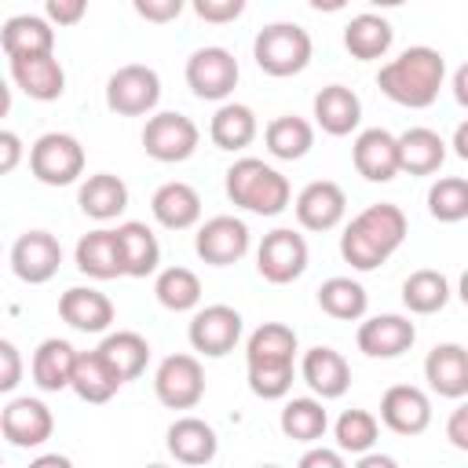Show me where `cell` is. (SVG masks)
Returning a JSON list of instances; mask_svg holds the SVG:
<instances>
[{"instance_id":"e0dca14e","label":"cell","mask_w":468,"mask_h":468,"mask_svg":"<svg viewBox=\"0 0 468 468\" xmlns=\"http://www.w3.org/2000/svg\"><path fill=\"white\" fill-rule=\"evenodd\" d=\"M292 208L303 230H333L347 212V194L333 179H314L296 194Z\"/></svg>"},{"instance_id":"8fae6325","label":"cell","mask_w":468,"mask_h":468,"mask_svg":"<svg viewBox=\"0 0 468 468\" xmlns=\"http://www.w3.org/2000/svg\"><path fill=\"white\" fill-rule=\"evenodd\" d=\"M154 395L168 410H194L205 399V369L194 355H168L154 373Z\"/></svg>"},{"instance_id":"60d3db41","label":"cell","mask_w":468,"mask_h":468,"mask_svg":"<svg viewBox=\"0 0 468 468\" xmlns=\"http://www.w3.org/2000/svg\"><path fill=\"white\" fill-rule=\"evenodd\" d=\"M154 296L165 311H194L201 303V278L190 267H165L157 271Z\"/></svg>"},{"instance_id":"9a60e30c","label":"cell","mask_w":468,"mask_h":468,"mask_svg":"<svg viewBox=\"0 0 468 468\" xmlns=\"http://www.w3.org/2000/svg\"><path fill=\"white\" fill-rule=\"evenodd\" d=\"M417 340V325L406 314H373L366 322H358L355 344L362 355L369 358H399L402 351H410Z\"/></svg>"},{"instance_id":"bcb514c9","label":"cell","mask_w":468,"mask_h":468,"mask_svg":"<svg viewBox=\"0 0 468 468\" xmlns=\"http://www.w3.org/2000/svg\"><path fill=\"white\" fill-rule=\"evenodd\" d=\"M22 380V358H18V347L11 340H0V391H15Z\"/></svg>"},{"instance_id":"2e32d148","label":"cell","mask_w":468,"mask_h":468,"mask_svg":"<svg viewBox=\"0 0 468 468\" xmlns=\"http://www.w3.org/2000/svg\"><path fill=\"white\" fill-rule=\"evenodd\" d=\"M351 161L358 168L362 179L369 183H391L402 168H399V135H391L388 128H366L358 132L355 146H351Z\"/></svg>"},{"instance_id":"8992f818","label":"cell","mask_w":468,"mask_h":468,"mask_svg":"<svg viewBox=\"0 0 468 468\" xmlns=\"http://www.w3.org/2000/svg\"><path fill=\"white\" fill-rule=\"evenodd\" d=\"M307 260H311V249H307L303 234L292 227H278V230L263 234V241L256 249V271L271 285L296 282L307 271Z\"/></svg>"},{"instance_id":"f1b7e54d","label":"cell","mask_w":468,"mask_h":468,"mask_svg":"<svg viewBox=\"0 0 468 468\" xmlns=\"http://www.w3.org/2000/svg\"><path fill=\"white\" fill-rule=\"evenodd\" d=\"M77 205H80V212H84L88 219H99V223L117 219V216L128 208V186H124V179L113 176V172H95V176H88V179L80 183Z\"/></svg>"},{"instance_id":"9c48e42d","label":"cell","mask_w":468,"mask_h":468,"mask_svg":"<svg viewBox=\"0 0 468 468\" xmlns=\"http://www.w3.org/2000/svg\"><path fill=\"white\" fill-rule=\"evenodd\" d=\"M238 58L219 44H205L186 58V84L197 99L208 102H223L238 88Z\"/></svg>"},{"instance_id":"277c9868","label":"cell","mask_w":468,"mask_h":468,"mask_svg":"<svg viewBox=\"0 0 468 468\" xmlns=\"http://www.w3.org/2000/svg\"><path fill=\"white\" fill-rule=\"evenodd\" d=\"M311 33L296 22H271L252 40V58L267 77H296L311 62Z\"/></svg>"},{"instance_id":"d6986e66","label":"cell","mask_w":468,"mask_h":468,"mask_svg":"<svg viewBox=\"0 0 468 468\" xmlns=\"http://www.w3.org/2000/svg\"><path fill=\"white\" fill-rule=\"evenodd\" d=\"M300 377H303V384H307L322 402H325V399H340V395L351 388V366H347V358H344L336 347H325V344L303 351V358H300Z\"/></svg>"},{"instance_id":"83f0119b","label":"cell","mask_w":468,"mask_h":468,"mask_svg":"<svg viewBox=\"0 0 468 468\" xmlns=\"http://www.w3.org/2000/svg\"><path fill=\"white\" fill-rule=\"evenodd\" d=\"M0 44L7 58H26V55H55V29L40 15H15L0 29Z\"/></svg>"},{"instance_id":"6f0895ef","label":"cell","mask_w":468,"mask_h":468,"mask_svg":"<svg viewBox=\"0 0 468 468\" xmlns=\"http://www.w3.org/2000/svg\"><path fill=\"white\" fill-rule=\"evenodd\" d=\"M457 296L464 300V307H468V271L461 274V282H457Z\"/></svg>"},{"instance_id":"7bdbcfd3","label":"cell","mask_w":468,"mask_h":468,"mask_svg":"<svg viewBox=\"0 0 468 468\" xmlns=\"http://www.w3.org/2000/svg\"><path fill=\"white\" fill-rule=\"evenodd\" d=\"M428 212L439 223H461L468 219V179L464 176H442L428 190Z\"/></svg>"},{"instance_id":"7c38bea8","label":"cell","mask_w":468,"mask_h":468,"mask_svg":"<svg viewBox=\"0 0 468 468\" xmlns=\"http://www.w3.org/2000/svg\"><path fill=\"white\" fill-rule=\"evenodd\" d=\"M58 263H62V245L55 234L48 230H26L15 238L11 245V271L18 282L26 285H44L58 274Z\"/></svg>"},{"instance_id":"ffe728a7","label":"cell","mask_w":468,"mask_h":468,"mask_svg":"<svg viewBox=\"0 0 468 468\" xmlns=\"http://www.w3.org/2000/svg\"><path fill=\"white\" fill-rule=\"evenodd\" d=\"M165 446L168 453L179 461V464H190V468H201L216 457L219 450V439H216V428L201 417H176L165 431Z\"/></svg>"},{"instance_id":"4316f807","label":"cell","mask_w":468,"mask_h":468,"mask_svg":"<svg viewBox=\"0 0 468 468\" xmlns=\"http://www.w3.org/2000/svg\"><path fill=\"white\" fill-rule=\"evenodd\" d=\"M314 121L325 135H351L362 121V99L347 84H325L314 95Z\"/></svg>"},{"instance_id":"74e56055","label":"cell","mask_w":468,"mask_h":468,"mask_svg":"<svg viewBox=\"0 0 468 468\" xmlns=\"http://www.w3.org/2000/svg\"><path fill=\"white\" fill-rule=\"evenodd\" d=\"M256 362H296V333L285 322H263L245 340V366Z\"/></svg>"},{"instance_id":"ee69618b","label":"cell","mask_w":468,"mask_h":468,"mask_svg":"<svg viewBox=\"0 0 468 468\" xmlns=\"http://www.w3.org/2000/svg\"><path fill=\"white\" fill-rule=\"evenodd\" d=\"M292 373H296L292 362H256V366H249V391L267 402L285 399L292 388Z\"/></svg>"},{"instance_id":"f907efd6","label":"cell","mask_w":468,"mask_h":468,"mask_svg":"<svg viewBox=\"0 0 468 468\" xmlns=\"http://www.w3.org/2000/svg\"><path fill=\"white\" fill-rule=\"evenodd\" d=\"M446 439H450L457 450L468 453V402H461V406L450 413V420H446Z\"/></svg>"},{"instance_id":"91938a15","label":"cell","mask_w":468,"mask_h":468,"mask_svg":"<svg viewBox=\"0 0 468 468\" xmlns=\"http://www.w3.org/2000/svg\"><path fill=\"white\" fill-rule=\"evenodd\" d=\"M260 468H282V464H260Z\"/></svg>"},{"instance_id":"7402d4cb","label":"cell","mask_w":468,"mask_h":468,"mask_svg":"<svg viewBox=\"0 0 468 468\" xmlns=\"http://www.w3.org/2000/svg\"><path fill=\"white\" fill-rule=\"evenodd\" d=\"M11 80L37 102H55L66 91V73L55 55H26V58H7Z\"/></svg>"},{"instance_id":"f6af8a7d","label":"cell","mask_w":468,"mask_h":468,"mask_svg":"<svg viewBox=\"0 0 468 468\" xmlns=\"http://www.w3.org/2000/svg\"><path fill=\"white\" fill-rule=\"evenodd\" d=\"M241 11H245V0H194V15L216 26L241 18Z\"/></svg>"},{"instance_id":"e575fe53","label":"cell","mask_w":468,"mask_h":468,"mask_svg":"<svg viewBox=\"0 0 468 468\" xmlns=\"http://www.w3.org/2000/svg\"><path fill=\"white\" fill-rule=\"evenodd\" d=\"M121 384H124V380L110 369V362H106L99 351H80L77 369H73V384H69V388L77 391V399L99 406V402H110Z\"/></svg>"},{"instance_id":"681fc988","label":"cell","mask_w":468,"mask_h":468,"mask_svg":"<svg viewBox=\"0 0 468 468\" xmlns=\"http://www.w3.org/2000/svg\"><path fill=\"white\" fill-rule=\"evenodd\" d=\"M296 468H347V464H344V453L340 450L311 446V450H303V457L296 461Z\"/></svg>"},{"instance_id":"d4e9b609","label":"cell","mask_w":468,"mask_h":468,"mask_svg":"<svg viewBox=\"0 0 468 468\" xmlns=\"http://www.w3.org/2000/svg\"><path fill=\"white\" fill-rule=\"evenodd\" d=\"M77 358H80V351L69 340H58V336L40 340V347L33 351V362H29L33 384L40 391H62V388H69L73 384Z\"/></svg>"},{"instance_id":"680465c9","label":"cell","mask_w":468,"mask_h":468,"mask_svg":"<svg viewBox=\"0 0 468 468\" xmlns=\"http://www.w3.org/2000/svg\"><path fill=\"white\" fill-rule=\"evenodd\" d=\"M146 468H168V464H146Z\"/></svg>"},{"instance_id":"d6a6232c","label":"cell","mask_w":468,"mask_h":468,"mask_svg":"<svg viewBox=\"0 0 468 468\" xmlns=\"http://www.w3.org/2000/svg\"><path fill=\"white\" fill-rule=\"evenodd\" d=\"M391 40H395L391 22H388L384 15H373V11H362V15H355V18L344 26V48H347L355 58H362V62L388 55Z\"/></svg>"},{"instance_id":"3957f363","label":"cell","mask_w":468,"mask_h":468,"mask_svg":"<svg viewBox=\"0 0 468 468\" xmlns=\"http://www.w3.org/2000/svg\"><path fill=\"white\" fill-rule=\"evenodd\" d=\"M227 197L252 216H278L285 212L292 190H289V179L274 165L260 157H238L227 168Z\"/></svg>"},{"instance_id":"f546056e","label":"cell","mask_w":468,"mask_h":468,"mask_svg":"<svg viewBox=\"0 0 468 468\" xmlns=\"http://www.w3.org/2000/svg\"><path fill=\"white\" fill-rule=\"evenodd\" d=\"M117 241H121V256H124V274L128 278H146V274H154L161 267V241L146 223L124 219L117 227Z\"/></svg>"},{"instance_id":"816d5d0a","label":"cell","mask_w":468,"mask_h":468,"mask_svg":"<svg viewBox=\"0 0 468 468\" xmlns=\"http://www.w3.org/2000/svg\"><path fill=\"white\" fill-rule=\"evenodd\" d=\"M18 157H22V139H18L11 128H4V132H0V172H4V176L15 172V168H18Z\"/></svg>"},{"instance_id":"ac0fdd59","label":"cell","mask_w":468,"mask_h":468,"mask_svg":"<svg viewBox=\"0 0 468 468\" xmlns=\"http://www.w3.org/2000/svg\"><path fill=\"white\" fill-rule=\"evenodd\" d=\"M380 420L395 435H420L431 424V399L417 384H395L380 399Z\"/></svg>"},{"instance_id":"6da1fadb","label":"cell","mask_w":468,"mask_h":468,"mask_svg":"<svg viewBox=\"0 0 468 468\" xmlns=\"http://www.w3.org/2000/svg\"><path fill=\"white\" fill-rule=\"evenodd\" d=\"M406 212L391 201H377L369 208H362L340 234V256L344 263H351L355 271H377L380 263H388L399 245L406 241Z\"/></svg>"},{"instance_id":"c3c4849f","label":"cell","mask_w":468,"mask_h":468,"mask_svg":"<svg viewBox=\"0 0 468 468\" xmlns=\"http://www.w3.org/2000/svg\"><path fill=\"white\" fill-rule=\"evenodd\" d=\"M84 11H88L84 0H48L44 4L48 22H58V26H77L84 18Z\"/></svg>"},{"instance_id":"4fadbf2b","label":"cell","mask_w":468,"mask_h":468,"mask_svg":"<svg viewBox=\"0 0 468 468\" xmlns=\"http://www.w3.org/2000/svg\"><path fill=\"white\" fill-rule=\"evenodd\" d=\"M194 252L208 267H230L249 252V227L238 216H212L197 227Z\"/></svg>"},{"instance_id":"9f6ffc18","label":"cell","mask_w":468,"mask_h":468,"mask_svg":"<svg viewBox=\"0 0 468 468\" xmlns=\"http://www.w3.org/2000/svg\"><path fill=\"white\" fill-rule=\"evenodd\" d=\"M450 146H453V154H457L461 161H468V121H461V124H457V132H453V143H450Z\"/></svg>"},{"instance_id":"52a82bcc","label":"cell","mask_w":468,"mask_h":468,"mask_svg":"<svg viewBox=\"0 0 468 468\" xmlns=\"http://www.w3.org/2000/svg\"><path fill=\"white\" fill-rule=\"evenodd\" d=\"M157 99H161V77L143 62H128L113 69L106 80V106L121 117H143L157 106Z\"/></svg>"},{"instance_id":"11a10c76","label":"cell","mask_w":468,"mask_h":468,"mask_svg":"<svg viewBox=\"0 0 468 468\" xmlns=\"http://www.w3.org/2000/svg\"><path fill=\"white\" fill-rule=\"evenodd\" d=\"M29 468H73V461L66 453H40L29 461Z\"/></svg>"},{"instance_id":"5bb4252c","label":"cell","mask_w":468,"mask_h":468,"mask_svg":"<svg viewBox=\"0 0 468 468\" xmlns=\"http://www.w3.org/2000/svg\"><path fill=\"white\" fill-rule=\"evenodd\" d=\"M0 431H4V439H7L11 446L33 450V446H44V442L51 439L55 417H51V410H48L40 399L22 395V399H11V402L4 406V413H0Z\"/></svg>"},{"instance_id":"1f68e13d","label":"cell","mask_w":468,"mask_h":468,"mask_svg":"<svg viewBox=\"0 0 468 468\" xmlns=\"http://www.w3.org/2000/svg\"><path fill=\"white\" fill-rule=\"evenodd\" d=\"M95 351L110 362V369H113L124 384L135 380V377H143V369H146V362H150V344H146V336H139V333H132V329L106 333Z\"/></svg>"},{"instance_id":"b9f144b4","label":"cell","mask_w":468,"mask_h":468,"mask_svg":"<svg viewBox=\"0 0 468 468\" xmlns=\"http://www.w3.org/2000/svg\"><path fill=\"white\" fill-rule=\"evenodd\" d=\"M380 435V424L369 410H344L333 424V439L340 453H373V442Z\"/></svg>"},{"instance_id":"5b68a950","label":"cell","mask_w":468,"mask_h":468,"mask_svg":"<svg viewBox=\"0 0 468 468\" xmlns=\"http://www.w3.org/2000/svg\"><path fill=\"white\" fill-rule=\"evenodd\" d=\"M29 172L44 186H69L84 172V146L69 132H44L29 146Z\"/></svg>"},{"instance_id":"836d02e7","label":"cell","mask_w":468,"mask_h":468,"mask_svg":"<svg viewBox=\"0 0 468 468\" xmlns=\"http://www.w3.org/2000/svg\"><path fill=\"white\" fill-rule=\"evenodd\" d=\"M263 143H267V154L271 157H278V161H300L314 146V128H311V121L296 117V113H282V117H274L263 128Z\"/></svg>"},{"instance_id":"f5cc1de1","label":"cell","mask_w":468,"mask_h":468,"mask_svg":"<svg viewBox=\"0 0 468 468\" xmlns=\"http://www.w3.org/2000/svg\"><path fill=\"white\" fill-rule=\"evenodd\" d=\"M450 88H453V99L468 110V62H461V66H457V73H453V84H450Z\"/></svg>"},{"instance_id":"ab89813d","label":"cell","mask_w":468,"mask_h":468,"mask_svg":"<svg viewBox=\"0 0 468 468\" xmlns=\"http://www.w3.org/2000/svg\"><path fill=\"white\" fill-rule=\"evenodd\" d=\"M278 424L296 442H318L325 435V428H329V413H325L322 399H289L282 406Z\"/></svg>"},{"instance_id":"7dc6e473","label":"cell","mask_w":468,"mask_h":468,"mask_svg":"<svg viewBox=\"0 0 468 468\" xmlns=\"http://www.w3.org/2000/svg\"><path fill=\"white\" fill-rule=\"evenodd\" d=\"M132 7L146 22H172L183 15V0H135Z\"/></svg>"},{"instance_id":"db71d44e","label":"cell","mask_w":468,"mask_h":468,"mask_svg":"<svg viewBox=\"0 0 468 468\" xmlns=\"http://www.w3.org/2000/svg\"><path fill=\"white\" fill-rule=\"evenodd\" d=\"M355 468H399V461L391 453H362Z\"/></svg>"},{"instance_id":"44dd1931","label":"cell","mask_w":468,"mask_h":468,"mask_svg":"<svg viewBox=\"0 0 468 468\" xmlns=\"http://www.w3.org/2000/svg\"><path fill=\"white\" fill-rule=\"evenodd\" d=\"M424 380L442 399H464L468 395V347L435 344L424 358Z\"/></svg>"},{"instance_id":"cb8c5ba5","label":"cell","mask_w":468,"mask_h":468,"mask_svg":"<svg viewBox=\"0 0 468 468\" xmlns=\"http://www.w3.org/2000/svg\"><path fill=\"white\" fill-rule=\"evenodd\" d=\"M58 314L77 333H106L113 325L110 296L99 292V289H84V285H73V289H66L58 296Z\"/></svg>"},{"instance_id":"30bf717a","label":"cell","mask_w":468,"mask_h":468,"mask_svg":"<svg viewBox=\"0 0 468 468\" xmlns=\"http://www.w3.org/2000/svg\"><path fill=\"white\" fill-rule=\"evenodd\" d=\"M186 340L197 355L205 358H223L238 347L241 340V314L230 303H208L197 307L190 325H186Z\"/></svg>"},{"instance_id":"4dcf8cb0","label":"cell","mask_w":468,"mask_h":468,"mask_svg":"<svg viewBox=\"0 0 468 468\" xmlns=\"http://www.w3.org/2000/svg\"><path fill=\"white\" fill-rule=\"evenodd\" d=\"M446 161V143L431 128H406L399 135V168L410 176H431Z\"/></svg>"},{"instance_id":"8d00e7d4","label":"cell","mask_w":468,"mask_h":468,"mask_svg":"<svg viewBox=\"0 0 468 468\" xmlns=\"http://www.w3.org/2000/svg\"><path fill=\"white\" fill-rule=\"evenodd\" d=\"M256 132H260L256 113L245 102H223L208 124V135L219 150H245L256 139Z\"/></svg>"},{"instance_id":"7a4b0ae2","label":"cell","mask_w":468,"mask_h":468,"mask_svg":"<svg viewBox=\"0 0 468 468\" xmlns=\"http://www.w3.org/2000/svg\"><path fill=\"white\" fill-rule=\"evenodd\" d=\"M442 77H446V58L442 51L428 48V44H413L406 48L399 58L384 62L380 73H377V88L399 102V106H410V110H424L439 99V88H442Z\"/></svg>"},{"instance_id":"603a6c76","label":"cell","mask_w":468,"mask_h":468,"mask_svg":"<svg viewBox=\"0 0 468 468\" xmlns=\"http://www.w3.org/2000/svg\"><path fill=\"white\" fill-rule=\"evenodd\" d=\"M73 263L80 274L95 278V282H110V278H121L124 274V256H121V241H117V230H91L77 241L73 249Z\"/></svg>"},{"instance_id":"ba28073f","label":"cell","mask_w":468,"mask_h":468,"mask_svg":"<svg viewBox=\"0 0 468 468\" xmlns=\"http://www.w3.org/2000/svg\"><path fill=\"white\" fill-rule=\"evenodd\" d=\"M197 124L179 110H161L143 128V150L161 165H179L197 150Z\"/></svg>"},{"instance_id":"484cf974","label":"cell","mask_w":468,"mask_h":468,"mask_svg":"<svg viewBox=\"0 0 468 468\" xmlns=\"http://www.w3.org/2000/svg\"><path fill=\"white\" fill-rule=\"evenodd\" d=\"M150 212L165 230H186L201 219V194L183 179L161 183L150 197Z\"/></svg>"},{"instance_id":"f35d334b","label":"cell","mask_w":468,"mask_h":468,"mask_svg":"<svg viewBox=\"0 0 468 468\" xmlns=\"http://www.w3.org/2000/svg\"><path fill=\"white\" fill-rule=\"evenodd\" d=\"M446 300H450V282L442 271L420 267L402 282V303L410 314H435L446 307Z\"/></svg>"},{"instance_id":"d590c367","label":"cell","mask_w":468,"mask_h":468,"mask_svg":"<svg viewBox=\"0 0 468 468\" xmlns=\"http://www.w3.org/2000/svg\"><path fill=\"white\" fill-rule=\"evenodd\" d=\"M318 307L336 322H358V318H366L369 292L362 289V282L336 274V278H325L318 285Z\"/></svg>"}]
</instances>
